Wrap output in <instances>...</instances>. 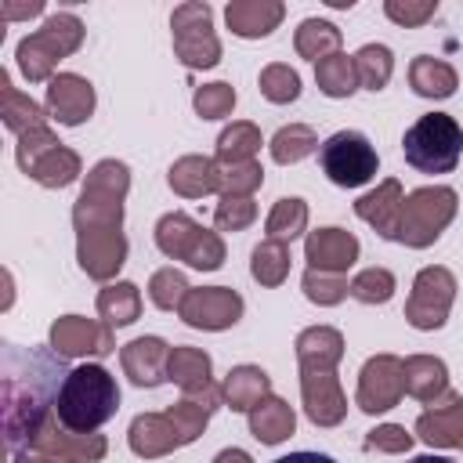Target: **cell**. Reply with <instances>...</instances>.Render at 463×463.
I'll use <instances>...</instances> for the list:
<instances>
[{"label": "cell", "mask_w": 463, "mask_h": 463, "mask_svg": "<svg viewBox=\"0 0 463 463\" xmlns=\"http://www.w3.org/2000/svg\"><path fill=\"white\" fill-rule=\"evenodd\" d=\"M69 376L65 358L47 347H0V430L7 452H22L33 445L40 427L54 416V402Z\"/></svg>", "instance_id": "obj_1"}, {"label": "cell", "mask_w": 463, "mask_h": 463, "mask_svg": "<svg viewBox=\"0 0 463 463\" xmlns=\"http://www.w3.org/2000/svg\"><path fill=\"white\" fill-rule=\"evenodd\" d=\"M130 192V170L119 159H101L90 166L80 199L72 203L76 260L94 282H112L127 264L123 235V199Z\"/></svg>", "instance_id": "obj_2"}, {"label": "cell", "mask_w": 463, "mask_h": 463, "mask_svg": "<svg viewBox=\"0 0 463 463\" xmlns=\"http://www.w3.org/2000/svg\"><path fill=\"white\" fill-rule=\"evenodd\" d=\"M116 409H119L116 376L105 365H90V362L69 369L61 394L54 402V416L69 430H80V434H90L101 423H109L116 416Z\"/></svg>", "instance_id": "obj_3"}, {"label": "cell", "mask_w": 463, "mask_h": 463, "mask_svg": "<svg viewBox=\"0 0 463 463\" xmlns=\"http://www.w3.org/2000/svg\"><path fill=\"white\" fill-rule=\"evenodd\" d=\"M83 22L69 11H58L51 14L36 33L22 36L18 47H14V58H18V69L29 83H51L54 80V69L61 58L76 54L80 43H83Z\"/></svg>", "instance_id": "obj_4"}, {"label": "cell", "mask_w": 463, "mask_h": 463, "mask_svg": "<svg viewBox=\"0 0 463 463\" xmlns=\"http://www.w3.org/2000/svg\"><path fill=\"white\" fill-rule=\"evenodd\" d=\"M402 152L420 174H452L463 156V127L449 112H427L405 130Z\"/></svg>", "instance_id": "obj_5"}, {"label": "cell", "mask_w": 463, "mask_h": 463, "mask_svg": "<svg viewBox=\"0 0 463 463\" xmlns=\"http://www.w3.org/2000/svg\"><path fill=\"white\" fill-rule=\"evenodd\" d=\"M156 246L170 260H184L199 271H217L224 264V239L181 210H170L156 221Z\"/></svg>", "instance_id": "obj_6"}, {"label": "cell", "mask_w": 463, "mask_h": 463, "mask_svg": "<svg viewBox=\"0 0 463 463\" xmlns=\"http://www.w3.org/2000/svg\"><path fill=\"white\" fill-rule=\"evenodd\" d=\"M459 210V195L449 184H427L405 195L402 203V235L398 242H405L409 250H427L441 239V232L452 224Z\"/></svg>", "instance_id": "obj_7"}, {"label": "cell", "mask_w": 463, "mask_h": 463, "mask_svg": "<svg viewBox=\"0 0 463 463\" xmlns=\"http://www.w3.org/2000/svg\"><path fill=\"white\" fill-rule=\"evenodd\" d=\"M14 159L22 166L25 177H33L36 184L43 188H69L80 174H83V163L72 148H65L51 127H40V130H29L18 137L14 145Z\"/></svg>", "instance_id": "obj_8"}, {"label": "cell", "mask_w": 463, "mask_h": 463, "mask_svg": "<svg viewBox=\"0 0 463 463\" xmlns=\"http://www.w3.org/2000/svg\"><path fill=\"white\" fill-rule=\"evenodd\" d=\"M318 166L322 174L340 184V188H362L376 177L380 156L373 148V141L358 130H336L333 137H326L318 145Z\"/></svg>", "instance_id": "obj_9"}, {"label": "cell", "mask_w": 463, "mask_h": 463, "mask_svg": "<svg viewBox=\"0 0 463 463\" xmlns=\"http://www.w3.org/2000/svg\"><path fill=\"white\" fill-rule=\"evenodd\" d=\"M170 33H174V54L188 69H213L221 61V40L213 33L210 4L199 0L177 4L170 14Z\"/></svg>", "instance_id": "obj_10"}, {"label": "cell", "mask_w": 463, "mask_h": 463, "mask_svg": "<svg viewBox=\"0 0 463 463\" xmlns=\"http://www.w3.org/2000/svg\"><path fill=\"white\" fill-rule=\"evenodd\" d=\"M452 300H456V275L441 264H427L412 279V293L405 300V322L423 333L441 329L449 322Z\"/></svg>", "instance_id": "obj_11"}, {"label": "cell", "mask_w": 463, "mask_h": 463, "mask_svg": "<svg viewBox=\"0 0 463 463\" xmlns=\"http://www.w3.org/2000/svg\"><path fill=\"white\" fill-rule=\"evenodd\" d=\"M405 394V373H402V358L394 354H373L362 373H358V391H354V405L369 416L387 412L402 402Z\"/></svg>", "instance_id": "obj_12"}, {"label": "cell", "mask_w": 463, "mask_h": 463, "mask_svg": "<svg viewBox=\"0 0 463 463\" xmlns=\"http://www.w3.org/2000/svg\"><path fill=\"white\" fill-rule=\"evenodd\" d=\"M242 307L246 304L232 286H199V289H188V297H184L177 315L192 329L221 333V329H232L242 318Z\"/></svg>", "instance_id": "obj_13"}, {"label": "cell", "mask_w": 463, "mask_h": 463, "mask_svg": "<svg viewBox=\"0 0 463 463\" xmlns=\"http://www.w3.org/2000/svg\"><path fill=\"white\" fill-rule=\"evenodd\" d=\"M51 347L61 358H105L116 351V336L109 322L83 318V315H61L51 326Z\"/></svg>", "instance_id": "obj_14"}, {"label": "cell", "mask_w": 463, "mask_h": 463, "mask_svg": "<svg viewBox=\"0 0 463 463\" xmlns=\"http://www.w3.org/2000/svg\"><path fill=\"white\" fill-rule=\"evenodd\" d=\"M300 402L315 427H336L347 416V398L336 380V369H307L300 373Z\"/></svg>", "instance_id": "obj_15"}, {"label": "cell", "mask_w": 463, "mask_h": 463, "mask_svg": "<svg viewBox=\"0 0 463 463\" xmlns=\"http://www.w3.org/2000/svg\"><path fill=\"white\" fill-rule=\"evenodd\" d=\"M29 449H33V452H47V456H65V459H72V463H98V459H105L109 441H105V434H98V430H90V434L69 430L58 416H51V420L40 427V434L33 438Z\"/></svg>", "instance_id": "obj_16"}, {"label": "cell", "mask_w": 463, "mask_h": 463, "mask_svg": "<svg viewBox=\"0 0 463 463\" xmlns=\"http://www.w3.org/2000/svg\"><path fill=\"white\" fill-rule=\"evenodd\" d=\"M43 109L54 123L61 127H80L83 119H90L94 112V87L87 76L80 72H58L51 83H47V98H43Z\"/></svg>", "instance_id": "obj_17"}, {"label": "cell", "mask_w": 463, "mask_h": 463, "mask_svg": "<svg viewBox=\"0 0 463 463\" xmlns=\"http://www.w3.org/2000/svg\"><path fill=\"white\" fill-rule=\"evenodd\" d=\"M127 445L141 459H159V456H166L174 449H184L188 438L177 427V420L163 409V412H141V416H134L130 420V430H127Z\"/></svg>", "instance_id": "obj_18"}, {"label": "cell", "mask_w": 463, "mask_h": 463, "mask_svg": "<svg viewBox=\"0 0 463 463\" xmlns=\"http://www.w3.org/2000/svg\"><path fill=\"white\" fill-rule=\"evenodd\" d=\"M402 203H405L402 181L387 177V181H380L373 192H365L354 203V217H362L380 239L398 242V235H402Z\"/></svg>", "instance_id": "obj_19"}, {"label": "cell", "mask_w": 463, "mask_h": 463, "mask_svg": "<svg viewBox=\"0 0 463 463\" xmlns=\"http://www.w3.org/2000/svg\"><path fill=\"white\" fill-rule=\"evenodd\" d=\"M358 239L344 228H315L304 239V260L315 271H333V275H347V268L358 260Z\"/></svg>", "instance_id": "obj_20"}, {"label": "cell", "mask_w": 463, "mask_h": 463, "mask_svg": "<svg viewBox=\"0 0 463 463\" xmlns=\"http://www.w3.org/2000/svg\"><path fill=\"white\" fill-rule=\"evenodd\" d=\"M416 438L430 449H459L463 452V398L449 391L441 402L416 416Z\"/></svg>", "instance_id": "obj_21"}, {"label": "cell", "mask_w": 463, "mask_h": 463, "mask_svg": "<svg viewBox=\"0 0 463 463\" xmlns=\"http://www.w3.org/2000/svg\"><path fill=\"white\" fill-rule=\"evenodd\" d=\"M170 344L163 336H137L119 347V365L134 387H159L166 380Z\"/></svg>", "instance_id": "obj_22"}, {"label": "cell", "mask_w": 463, "mask_h": 463, "mask_svg": "<svg viewBox=\"0 0 463 463\" xmlns=\"http://www.w3.org/2000/svg\"><path fill=\"white\" fill-rule=\"evenodd\" d=\"M282 18H286V4H282V0H232V4L224 7L228 29H232L235 36H242V40L271 36Z\"/></svg>", "instance_id": "obj_23"}, {"label": "cell", "mask_w": 463, "mask_h": 463, "mask_svg": "<svg viewBox=\"0 0 463 463\" xmlns=\"http://www.w3.org/2000/svg\"><path fill=\"white\" fill-rule=\"evenodd\" d=\"M402 373H405V394H412L416 402H441L452 387H449V365L438 354H409L402 358Z\"/></svg>", "instance_id": "obj_24"}, {"label": "cell", "mask_w": 463, "mask_h": 463, "mask_svg": "<svg viewBox=\"0 0 463 463\" xmlns=\"http://www.w3.org/2000/svg\"><path fill=\"white\" fill-rule=\"evenodd\" d=\"M166 184L184 199H203L221 192V166L210 156H181L166 170Z\"/></svg>", "instance_id": "obj_25"}, {"label": "cell", "mask_w": 463, "mask_h": 463, "mask_svg": "<svg viewBox=\"0 0 463 463\" xmlns=\"http://www.w3.org/2000/svg\"><path fill=\"white\" fill-rule=\"evenodd\" d=\"M297 365L307 369H336L344 358V336L333 326H307L297 333Z\"/></svg>", "instance_id": "obj_26"}, {"label": "cell", "mask_w": 463, "mask_h": 463, "mask_svg": "<svg viewBox=\"0 0 463 463\" xmlns=\"http://www.w3.org/2000/svg\"><path fill=\"white\" fill-rule=\"evenodd\" d=\"M268 394H271V376L260 365H235L221 383V398L232 412H253Z\"/></svg>", "instance_id": "obj_27"}, {"label": "cell", "mask_w": 463, "mask_h": 463, "mask_svg": "<svg viewBox=\"0 0 463 463\" xmlns=\"http://www.w3.org/2000/svg\"><path fill=\"white\" fill-rule=\"evenodd\" d=\"M0 116H4V127L14 134V137H22V134H29V130H40V127H47V109H40L29 94H22L14 83H11V76L7 72H0Z\"/></svg>", "instance_id": "obj_28"}, {"label": "cell", "mask_w": 463, "mask_h": 463, "mask_svg": "<svg viewBox=\"0 0 463 463\" xmlns=\"http://www.w3.org/2000/svg\"><path fill=\"white\" fill-rule=\"evenodd\" d=\"M166 380H170V383H177L184 394L206 391V387H213V362H210V354H206V351L188 347V344H177V347H170Z\"/></svg>", "instance_id": "obj_29"}, {"label": "cell", "mask_w": 463, "mask_h": 463, "mask_svg": "<svg viewBox=\"0 0 463 463\" xmlns=\"http://www.w3.org/2000/svg\"><path fill=\"white\" fill-rule=\"evenodd\" d=\"M250 416V434L260 441V445H279V441H286L289 434H293V427H297V412H293V405L286 402V398H279V394H268L253 412H246Z\"/></svg>", "instance_id": "obj_30"}, {"label": "cell", "mask_w": 463, "mask_h": 463, "mask_svg": "<svg viewBox=\"0 0 463 463\" xmlns=\"http://www.w3.org/2000/svg\"><path fill=\"white\" fill-rule=\"evenodd\" d=\"M409 87L420 94V98H452L456 87H459V76L449 61L434 58V54H416L412 65H409Z\"/></svg>", "instance_id": "obj_31"}, {"label": "cell", "mask_w": 463, "mask_h": 463, "mask_svg": "<svg viewBox=\"0 0 463 463\" xmlns=\"http://www.w3.org/2000/svg\"><path fill=\"white\" fill-rule=\"evenodd\" d=\"M98 315L112 329H123V326L137 322V315H141V293H137V286L134 282H109L98 293Z\"/></svg>", "instance_id": "obj_32"}, {"label": "cell", "mask_w": 463, "mask_h": 463, "mask_svg": "<svg viewBox=\"0 0 463 463\" xmlns=\"http://www.w3.org/2000/svg\"><path fill=\"white\" fill-rule=\"evenodd\" d=\"M293 47L307 61H322L329 54H340V29L326 18H304L293 33Z\"/></svg>", "instance_id": "obj_33"}, {"label": "cell", "mask_w": 463, "mask_h": 463, "mask_svg": "<svg viewBox=\"0 0 463 463\" xmlns=\"http://www.w3.org/2000/svg\"><path fill=\"white\" fill-rule=\"evenodd\" d=\"M257 152H260V130L253 123H246V119H235L232 127L221 130L213 159H217V166H228V163L257 159Z\"/></svg>", "instance_id": "obj_34"}, {"label": "cell", "mask_w": 463, "mask_h": 463, "mask_svg": "<svg viewBox=\"0 0 463 463\" xmlns=\"http://www.w3.org/2000/svg\"><path fill=\"white\" fill-rule=\"evenodd\" d=\"M315 83L326 98H351L358 90V69H354V58H347L344 51L340 54H329L322 61H315Z\"/></svg>", "instance_id": "obj_35"}, {"label": "cell", "mask_w": 463, "mask_h": 463, "mask_svg": "<svg viewBox=\"0 0 463 463\" xmlns=\"http://www.w3.org/2000/svg\"><path fill=\"white\" fill-rule=\"evenodd\" d=\"M264 232H268V239L289 246L293 239H300V235L307 232V203L297 199V195H282V199L271 206V213H268V221H264Z\"/></svg>", "instance_id": "obj_36"}, {"label": "cell", "mask_w": 463, "mask_h": 463, "mask_svg": "<svg viewBox=\"0 0 463 463\" xmlns=\"http://www.w3.org/2000/svg\"><path fill=\"white\" fill-rule=\"evenodd\" d=\"M268 148H271V159L279 166H289V163H300L311 152H318V134L307 123H289V127H279L275 130V137L268 141Z\"/></svg>", "instance_id": "obj_37"}, {"label": "cell", "mask_w": 463, "mask_h": 463, "mask_svg": "<svg viewBox=\"0 0 463 463\" xmlns=\"http://www.w3.org/2000/svg\"><path fill=\"white\" fill-rule=\"evenodd\" d=\"M289 246L286 242H275V239H264L260 246H253V253H250V275L260 282V286H268V289H275V286H282L286 282V275H289Z\"/></svg>", "instance_id": "obj_38"}, {"label": "cell", "mask_w": 463, "mask_h": 463, "mask_svg": "<svg viewBox=\"0 0 463 463\" xmlns=\"http://www.w3.org/2000/svg\"><path fill=\"white\" fill-rule=\"evenodd\" d=\"M354 69H358V87L365 90H383L391 83V72H394V54L387 43H365L354 51Z\"/></svg>", "instance_id": "obj_39"}, {"label": "cell", "mask_w": 463, "mask_h": 463, "mask_svg": "<svg viewBox=\"0 0 463 463\" xmlns=\"http://www.w3.org/2000/svg\"><path fill=\"white\" fill-rule=\"evenodd\" d=\"M257 87H260V94H264L271 105H289V101L300 98V76H297V69H289L286 61L264 65Z\"/></svg>", "instance_id": "obj_40"}, {"label": "cell", "mask_w": 463, "mask_h": 463, "mask_svg": "<svg viewBox=\"0 0 463 463\" xmlns=\"http://www.w3.org/2000/svg\"><path fill=\"white\" fill-rule=\"evenodd\" d=\"M188 279L177 271V268H159L152 271L148 279V300L159 307V311H181L184 297H188Z\"/></svg>", "instance_id": "obj_41"}, {"label": "cell", "mask_w": 463, "mask_h": 463, "mask_svg": "<svg viewBox=\"0 0 463 463\" xmlns=\"http://www.w3.org/2000/svg\"><path fill=\"white\" fill-rule=\"evenodd\" d=\"M300 289H304V297H307L311 304L333 307V304H340V300L347 297L351 282H347V275H333V271H315V268H307L304 279H300Z\"/></svg>", "instance_id": "obj_42"}, {"label": "cell", "mask_w": 463, "mask_h": 463, "mask_svg": "<svg viewBox=\"0 0 463 463\" xmlns=\"http://www.w3.org/2000/svg\"><path fill=\"white\" fill-rule=\"evenodd\" d=\"M358 304H387L394 297V275L387 268H362L354 279H351V289H347Z\"/></svg>", "instance_id": "obj_43"}, {"label": "cell", "mask_w": 463, "mask_h": 463, "mask_svg": "<svg viewBox=\"0 0 463 463\" xmlns=\"http://www.w3.org/2000/svg\"><path fill=\"white\" fill-rule=\"evenodd\" d=\"M192 105H195V112L203 119H224L235 109V87L232 83H221V80L217 83H203V87H195Z\"/></svg>", "instance_id": "obj_44"}, {"label": "cell", "mask_w": 463, "mask_h": 463, "mask_svg": "<svg viewBox=\"0 0 463 463\" xmlns=\"http://www.w3.org/2000/svg\"><path fill=\"white\" fill-rule=\"evenodd\" d=\"M264 184V166L257 159L221 166V195H253Z\"/></svg>", "instance_id": "obj_45"}, {"label": "cell", "mask_w": 463, "mask_h": 463, "mask_svg": "<svg viewBox=\"0 0 463 463\" xmlns=\"http://www.w3.org/2000/svg\"><path fill=\"white\" fill-rule=\"evenodd\" d=\"M253 217H257L253 195H221V203L213 210L217 232H242V228L253 224Z\"/></svg>", "instance_id": "obj_46"}, {"label": "cell", "mask_w": 463, "mask_h": 463, "mask_svg": "<svg viewBox=\"0 0 463 463\" xmlns=\"http://www.w3.org/2000/svg\"><path fill=\"white\" fill-rule=\"evenodd\" d=\"M383 14L402 29H420L438 14V0H387Z\"/></svg>", "instance_id": "obj_47"}, {"label": "cell", "mask_w": 463, "mask_h": 463, "mask_svg": "<svg viewBox=\"0 0 463 463\" xmlns=\"http://www.w3.org/2000/svg\"><path fill=\"white\" fill-rule=\"evenodd\" d=\"M412 441H416V438H412L402 423H380V427H373V430L365 434V449H369V452H387V456L409 452Z\"/></svg>", "instance_id": "obj_48"}, {"label": "cell", "mask_w": 463, "mask_h": 463, "mask_svg": "<svg viewBox=\"0 0 463 463\" xmlns=\"http://www.w3.org/2000/svg\"><path fill=\"white\" fill-rule=\"evenodd\" d=\"M36 14H43V4L40 0H33V4H0V18L4 22H14V18H36Z\"/></svg>", "instance_id": "obj_49"}, {"label": "cell", "mask_w": 463, "mask_h": 463, "mask_svg": "<svg viewBox=\"0 0 463 463\" xmlns=\"http://www.w3.org/2000/svg\"><path fill=\"white\" fill-rule=\"evenodd\" d=\"M11 463H72L65 456H47V452H33V449H22L11 456Z\"/></svg>", "instance_id": "obj_50"}, {"label": "cell", "mask_w": 463, "mask_h": 463, "mask_svg": "<svg viewBox=\"0 0 463 463\" xmlns=\"http://www.w3.org/2000/svg\"><path fill=\"white\" fill-rule=\"evenodd\" d=\"M271 463H336L333 456H322V452H289V456H279Z\"/></svg>", "instance_id": "obj_51"}, {"label": "cell", "mask_w": 463, "mask_h": 463, "mask_svg": "<svg viewBox=\"0 0 463 463\" xmlns=\"http://www.w3.org/2000/svg\"><path fill=\"white\" fill-rule=\"evenodd\" d=\"M213 463H253V459H250L246 449H221V452L213 456Z\"/></svg>", "instance_id": "obj_52"}, {"label": "cell", "mask_w": 463, "mask_h": 463, "mask_svg": "<svg viewBox=\"0 0 463 463\" xmlns=\"http://www.w3.org/2000/svg\"><path fill=\"white\" fill-rule=\"evenodd\" d=\"M409 463H456V459H449V456H434V452H423V456H412Z\"/></svg>", "instance_id": "obj_53"}]
</instances>
